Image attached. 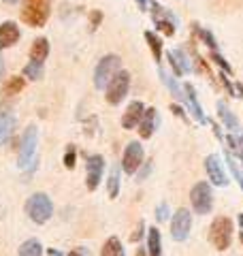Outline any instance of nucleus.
Wrapping results in <instances>:
<instances>
[{"mask_svg":"<svg viewBox=\"0 0 243 256\" xmlns=\"http://www.w3.org/2000/svg\"><path fill=\"white\" fill-rule=\"evenodd\" d=\"M190 230H192V214L186 207H182L171 218V235L175 242H186L190 237Z\"/></svg>","mask_w":243,"mask_h":256,"instance_id":"9d476101","label":"nucleus"},{"mask_svg":"<svg viewBox=\"0 0 243 256\" xmlns=\"http://www.w3.org/2000/svg\"><path fill=\"white\" fill-rule=\"evenodd\" d=\"M143 114H145V105L141 100H132L130 105L126 107L124 116H122V128L126 130H132V128L139 126V122L143 120Z\"/></svg>","mask_w":243,"mask_h":256,"instance_id":"ddd939ff","label":"nucleus"},{"mask_svg":"<svg viewBox=\"0 0 243 256\" xmlns=\"http://www.w3.org/2000/svg\"><path fill=\"white\" fill-rule=\"evenodd\" d=\"M237 222H239V239H241V244H243V214L237 216Z\"/></svg>","mask_w":243,"mask_h":256,"instance_id":"58836bf2","label":"nucleus"},{"mask_svg":"<svg viewBox=\"0 0 243 256\" xmlns=\"http://www.w3.org/2000/svg\"><path fill=\"white\" fill-rule=\"evenodd\" d=\"M150 11H152V20H154V26H156L162 34L166 36H173L175 34V26H177V20L171 11H166L164 6H160L158 2H150Z\"/></svg>","mask_w":243,"mask_h":256,"instance_id":"6e6552de","label":"nucleus"},{"mask_svg":"<svg viewBox=\"0 0 243 256\" xmlns=\"http://www.w3.org/2000/svg\"><path fill=\"white\" fill-rule=\"evenodd\" d=\"M160 124V116H158V111L150 107V109H145V114H143V120L139 122V137L141 139H150L154 132H156V128Z\"/></svg>","mask_w":243,"mask_h":256,"instance_id":"2eb2a0df","label":"nucleus"},{"mask_svg":"<svg viewBox=\"0 0 243 256\" xmlns=\"http://www.w3.org/2000/svg\"><path fill=\"white\" fill-rule=\"evenodd\" d=\"M234 92H237V96H241V98H243V84H234Z\"/></svg>","mask_w":243,"mask_h":256,"instance_id":"a19ab883","label":"nucleus"},{"mask_svg":"<svg viewBox=\"0 0 243 256\" xmlns=\"http://www.w3.org/2000/svg\"><path fill=\"white\" fill-rule=\"evenodd\" d=\"M20 41V28L13 22H4L0 24V50L11 47Z\"/></svg>","mask_w":243,"mask_h":256,"instance_id":"f3484780","label":"nucleus"},{"mask_svg":"<svg viewBox=\"0 0 243 256\" xmlns=\"http://www.w3.org/2000/svg\"><path fill=\"white\" fill-rule=\"evenodd\" d=\"M26 214L32 222L36 224H43L52 218L54 214V203L47 194H32L28 201H26Z\"/></svg>","mask_w":243,"mask_h":256,"instance_id":"20e7f679","label":"nucleus"},{"mask_svg":"<svg viewBox=\"0 0 243 256\" xmlns=\"http://www.w3.org/2000/svg\"><path fill=\"white\" fill-rule=\"evenodd\" d=\"M40 254H43V246L36 239H28L20 248V256H40Z\"/></svg>","mask_w":243,"mask_h":256,"instance_id":"a878e982","label":"nucleus"},{"mask_svg":"<svg viewBox=\"0 0 243 256\" xmlns=\"http://www.w3.org/2000/svg\"><path fill=\"white\" fill-rule=\"evenodd\" d=\"M205 171L209 175V180H212V184H216V186L220 188H226L228 186V173H226L224 169V162L220 160V156L218 154H209L205 158Z\"/></svg>","mask_w":243,"mask_h":256,"instance_id":"9b49d317","label":"nucleus"},{"mask_svg":"<svg viewBox=\"0 0 243 256\" xmlns=\"http://www.w3.org/2000/svg\"><path fill=\"white\" fill-rule=\"evenodd\" d=\"M190 203L192 210L198 216H205L214 210V190L207 182H198L194 184V188L190 190Z\"/></svg>","mask_w":243,"mask_h":256,"instance_id":"39448f33","label":"nucleus"},{"mask_svg":"<svg viewBox=\"0 0 243 256\" xmlns=\"http://www.w3.org/2000/svg\"><path fill=\"white\" fill-rule=\"evenodd\" d=\"M166 60H168V64L173 66V73H175L177 77L188 75L190 70H192V64H190L188 56H186L184 50H171V52H166Z\"/></svg>","mask_w":243,"mask_h":256,"instance_id":"4468645a","label":"nucleus"},{"mask_svg":"<svg viewBox=\"0 0 243 256\" xmlns=\"http://www.w3.org/2000/svg\"><path fill=\"white\" fill-rule=\"evenodd\" d=\"M150 171H152V164L148 162V164H145V169H143V171H136V173H139V180L143 182L145 178H148V173H150Z\"/></svg>","mask_w":243,"mask_h":256,"instance_id":"4c0bfd02","label":"nucleus"},{"mask_svg":"<svg viewBox=\"0 0 243 256\" xmlns=\"http://www.w3.org/2000/svg\"><path fill=\"white\" fill-rule=\"evenodd\" d=\"M168 203H160L158 205V210H156V220L158 222H166V218H168Z\"/></svg>","mask_w":243,"mask_h":256,"instance_id":"473e14b6","label":"nucleus"},{"mask_svg":"<svg viewBox=\"0 0 243 256\" xmlns=\"http://www.w3.org/2000/svg\"><path fill=\"white\" fill-rule=\"evenodd\" d=\"M158 75H160V79H162V84H164V86L168 88V92L173 94V98H175V100H182V102H184V100H186L184 88H182L180 84L175 82V77H173L171 73H166L164 68H158Z\"/></svg>","mask_w":243,"mask_h":256,"instance_id":"6ab92c4d","label":"nucleus"},{"mask_svg":"<svg viewBox=\"0 0 243 256\" xmlns=\"http://www.w3.org/2000/svg\"><path fill=\"white\" fill-rule=\"evenodd\" d=\"M0 77H2V56H0Z\"/></svg>","mask_w":243,"mask_h":256,"instance_id":"a18cd8bd","label":"nucleus"},{"mask_svg":"<svg viewBox=\"0 0 243 256\" xmlns=\"http://www.w3.org/2000/svg\"><path fill=\"white\" fill-rule=\"evenodd\" d=\"M15 128V118L11 114H0V146L6 143Z\"/></svg>","mask_w":243,"mask_h":256,"instance_id":"4be33fe9","label":"nucleus"},{"mask_svg":"<svg viewBox=\"0 0 243 256\" xmlns=\"http://www.w3.org/2000/svg\"><path fill=\"white\" fill-rule=\"evenodd\" d=\"M136 2H139V9L141 11H148V6H150L152 0H136Z\"/></svg>","mask_w":243,"mask_h":256,"instance_id":"ea45409f","label":"nucleus"},{"mask_svg":"<svg viewBox=\"0 0 243 256\" xmlns=\"http://www.w3.org/2000/svg\"><path fill=\"white\" fill-rule=\"evenodd\" d=\"M136 256H145V250H143V248H139V252H136Z\"/></svg>","mask_w":243,"mask_h":256,"instance_id":"c03bdc74","label":"nucleus"},{"mask_svg":"<svg viewBox=\"0 0 243 256\" xmlns=\"http://www.w3.org/2000/svg\"><path fill=\"white\" fill-rule=\"evenodd\" d=\"M209 242L216 250H228L232 242V220L226 216H218L209 226Z\"/></svg>","mask_w":243,"mask_h":256,"instance_id":"f03ea898","label":"nucleus"},{"mask_svg":"<svg viewBox=\"0 0 243 256\" xmlns=\"http://www.w3.org/2000/svg\"><path fill=\"white\" fill-rule=\"evenodd\" d=\"M241 139H243V134H241Z\"/></svg>","mask_w":243,"mask_h":256,"instance_id":"49530a36","label":"nucleus"},{"mask_svg":"<svg viewBox=\"0 0 243 256\" xmlns=\"http://www.w3.org/2000/svg\"><path fill=\"white\" fill-rule=\"evenodd\" d=\"M171 111L177 116V118H182L184 122H188V116H186V111H184V107L182 105H171Z\"/></svg>","mask_w":243,"mask_h":256,"instance_id":"c9c22d12","label":"nucleus"},{"mask_svg":"<svg viewBox=\"0 0 243 256\" xmlns=\"http://www.w3.org/2000/svg\"><path fill=\"white\" fill-rule=\"evenodd\" d=\"M184 92H186V100H188V107L192 111V116L198 120L200 124H207V118H205V111H202L200 102H198V96H196V90H194V86L190 82L184 84Z\"/></svg>","mask_w":243,"mask_h":256,"instance_id":"dca6fc26","label":"nucleus"},{"mask_svg":"<svg viewBox=\"0 0 243 256\" xmlns=\"http://www.w3.org/2000/svg\"><path fill=\"white\" fill-rule=\"evenodd\" d=\"M102 256H126L124 246H122V242H120L118 237H109L107 242H104V246H102Z\"/></svg>","mask_w":243,"mask_h":256,"instance_id":"b1692460","label":"nucleus"},{"mask_svg":"<svg viewBox=\"0 0 243 256\" xmlns=\"http://www.w3.org/2000/svg\"><path fill=\"white\" fill-rule=\"evenodd\" d=\"M36 146H38V130L34 124H30L22 134L20 143V166L22 169H32L36 158Z\"/></svg>","mask_w":243,"mask_h":256,"instance_id":"7ed1b4c3","label":"nucleus"},{"mask_svg":"<svg viewBox=\"0 0 243 256\" xmlns=\"http://www.w3.org/2000/svg\"><path fill=\"white\" fill-rule=\"evenodd\" d=\"M22 90H24V77H9L6 84L2 86V92L6 96H13V94H18Z\"/></svg>","mask_w":243,"mask_h":256,"instance_id":"cd10ccee","label":"nucleus"},{"mask_svg":"<svg viewBox=\"0 0 243 256\" xmlns=\"http://www.w3.org/2000/svg\"><path fill=\"white\" fill-rule=\"evenodd\" d=\"M145 41H148V45H150L154 60L160 64V60H162V38L156 34V32L148 30V32H145Z\"/></svg>","mask_w":243,"mask_h":256,"instance_id":"5701e85b","label":"nucleus"},{"mask_svg":"<svg viewBox=\"0 0 243 256\" xmlns=\"http://www.w3.org/2000/svg\"><path fill=\"white\" fill-rule=\"evenodd\" d=\"M102 173H104V158L100 154H94V156L88 158V178H86L88 190L98 188V184L102 180Z\"/></svg>","mask_w":243,"mask_h":256,"instance_id":"f8f14e48","label":"nucleus"},{"mask_svg":"<svg viewBox=\"0 0 243 256\" xmlns=\"http://www.w3.org/2000/svg\"><path fill=\"white\" fill-rule=\"evenodd\" d=\"M128 90H130V73L128 70H118L113 79L109 82V86L104 88V96H107V102L109 105H120L122 100L126 98Z\"/></svg>","mask_w":243,"mask_h":256,"instance_id":"0eeeda50","label":"nucleus"},{"mask_svg":"<svg viewBox=\"0 0 243 256\" xmlns=\"http://www.w3.org/2000/svg\"><path fill=\"white\" fill-rule=\"evenodd\" d=\"M226 160H228V166H230V171H232V175H234V180H237L239 186L243 188V171H241V166L237 164V160H234L230 154L226 156Z\"/></svg>","mask_w":243,"mask_h":256,"instance_id":"7c9ffc66","label":"nucleus"},{"mask_svg":"<svg viewBox=\"0 0 243 256\" xmlns=\"http://www.w3.org/2000/svg\"><path fill=\"white\" fill-rule=\"evenodd\" d=\"M68 256H92V254H90L88 248H75V250H72Z\"/></svg>","mask_w":243,"mask_h":256,"instance_id":"e433bc0d","label":"nucleus"},{"mask_svg":"<svg viewBox=\"0 0 243 256\" xmlns=\"http://www.w3.org/2000/svg\"><path fill=\"white\" fill-rule=\"evenodd\" d=\"M75 160H77V152L72 146H68L66 154H64V164H66V169H75Z\"/></svg>","mask_w":243,"mask_h":256,"instance_id":"2f4dec72","label":"nucleus"},{"mask_svg":"<svg viewBox=\"0 0 243 256\" xmlns=\"http://www.w3.org/2000/svg\"><path fill=\"white\" fill-rule=\"evenodd\" d=\"M143 230H145V222H139L136 224V230L130 235V242H139V239L143 237Z\"/></svg>","mask_w":243,"mask_h":256,"instance_id":"f704fd0d","label":"nucleus"},{"mask_svg":"<svg viewBox=\"0 0 243 256\" xmlns=\"http://www.w3.org/2000/svg\"><path fill=\"white\" fill-rule=\"evenodd\" d=\"M24 75L28 79H40V75H43V62L30 60L26 66H24Z\"/></svg>","mask_w":243,"mask_h":256,"instance_id":"c85d7f7f","label":"nucleus"},{"mask_svg":"<svg viewBox=\"0 0 243 256\" xmlns=\"http://www.w3.org/2000/svg\"><path fill=\"white\" fill-rule=\"evenodd\" d=\"M212 60L218 64V66L222 68V73H226V75H230V73H232V66L224 60V56H222L220 52H218V50H212Z\"/></svg>","mask_w":243,"mask_h":256,"instance_id":"c756f323","label":"nucleus"},{"mask_svg":"<svg viewBox=\"0 0 243 256\" xmlns=\"http://www.w3.org/2000/svg\"><path fill=\"white\" fill-rule=\"evenodd\" d=\"M192 28H194V32H196V36L200 38V43H205L209 50H218V43H216V36L212 34L209 30H205V28H200L198 24H192Z\"/></svg>","mask_w":243,"mask_h":256,"instance_id":"bb28decb","label":"nucleus"},{"mask_svg":"<svg viewBox=\"0 0 243 256\" xmlns=\"http://www.w3.org/2000/svg\"><path fill=\"white\" fill-rule=\"evenodd\" d=\"M148 252L150 256H162V237L156 226L148 228Z\"/></svg>","mask_w":243,"mask_h":256,"instance_id":"aec40b11","label":"nucleus"},{"mask_svg":"<svg viewBox=\"0 0 243 256\" xmlns=\"http://www.w3.org/2000/svg\"><path fill=\"white\" fill-rule=\"evenodd\" d=\"M120 56L116 54H109V56H104V58L96 64V70H94V86L98 88V90H104V88L109 86V82L113 79V75L120 70Z\"/></svg>","mask_w":243,"mask_h":256,"instance_id":"423d86ee","label":"nucleus"},{"mask_svg":"<svg viewBox=\"0 0 243 256\" xmlns=\"http://www.w3.org/2000/svg\"><path fill=\"white\" fill-rule=\"evenodd\" d=\"M47 56H50V41L47 38H36L30 47V58L36 62H43Z\"/></svg>","mask_w":243,"mask_h":256,"instance_id":"412c9836","label":"nucleus"},{"mask_svg":"<svg viewBox=\"0 0 243 256\" xmlns=\"http://www.w3.org/2000/svg\"><path fill=\"white\" fill-rule=\"evenodd\" d=\"M50 256H64V254L58 252V250H50Z\"/></svg>","mask_w":243,"mask_h":256,"instance_id":"79ce46f5","label":"nucleus"},{"mask_svg":"<svg viewBox=\"0 0 243 256\" xmlns=\"http://www.w3.org/2000/svg\"><path fill=\"white\" fill-rule=\"evenodd\" d=\"M218 118L222 120L224 126L228 128L230 132H239V128H241V126H239V120L234 118V114L228 109V105H226L224 100H218Z\"/></svg>","mask_w":243,"mask_h":256,"instance_id":"a211bd4d","label":"nucleus"},{"mask_svg":"<svg viewBox=\"0 0 243 256\" xmlns=\"http://www.w3.org/2000/svg\"><path fill=\"white\" fill-rule=\"evenodd\" d=\"M143 158H145V152H143V146L139 141H130L124 150V156H122V169L128 175H134L136 171L141 169L143 164Z\"/></svg>","mask_w":243,"mask_h":256,"instance_id":"1a4fd4ad","label":"nucleus"},{"mask_svg":"<svg viewBox=\"0 0 243 256\" xmlns=\"http://www.w3.org/2000/svg\"><path fill=\"white\" fill-rule=\"evenodd\" d=\"M2 2H6V4H15V2H20V0H2Z\"/></svg>","mask_w":243,"mask_h":256,"instance_id":"37998d69","label":"nucleus"},{"mask_svg":"<svg viewBox=\"0 0 243 256\" xmlns=\"http://www.w3.org/2000/svg\"><path fill=\"white\" fill-rule=\"evenodd\" d=\"M100 22H102V13L100 11H92L90 13V24H92V30H96L100 26Z\"/></svg>","mask_w":243,"mask_h":256,"instance_id":"72a5a7b5","label":"nucleus"},{"mask_svg":"<svg viewBox=\"0 0 243 256\" xmlns=\"http://www.w3.org/2000/svg\"><path fill=\"white\" fill-rule=\"evenodd\" d=\"M107 194L109 198H116L120 194V166H111L107 180Z\"/></svg>","mask_w":243,"mask_h":256,"instance_id":"393cba45","label":"nucleus"},{"mask_svg":"<svg viewBox=\"0 0 243 256\" xmlns=\"http://www.w3.org/2000/svg\"><path fill=\"white\" fill-rule=\"evenodd\" d=\"M50 13H52L50 0H24L22 20H24V24H28V26L40 28L50 20Z\"/></svg>","mask_w":243,"mask_h":256,"instance_id":"f257e3e1","label":"nucleus"}]
</instances>
